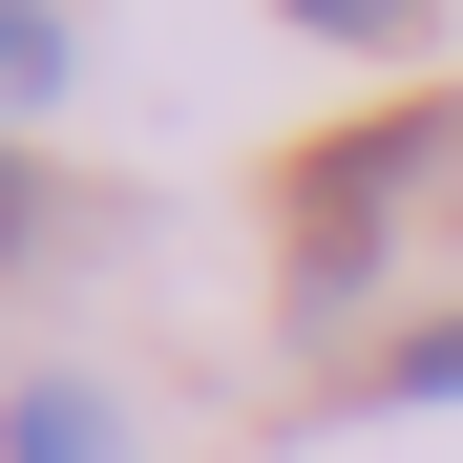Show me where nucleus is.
<instances>
[{
	"label": "nucleus",
	"mask_w": 463,
	"mask_h": 463,
	"mask_svg": "<svg viewBox=\"0 0 463 463\" xmlns=\"http://www.w3.org/2000/svg\"><path fill=\"white\" fill-rule=\"evenodd\" d=\"M442 147H463L442 106H401V127H337V147H317V190H295V317L379 274V232L421 211V169H442Z\"/></svg>",
	"instance_id": "obj_1"
},
{
	"label": "nucleus",
	"mask_w": 463,
	"mask_h": 463,
	"mask_svg": "<svg viewBox=\"0 0 463 463\" xmlns=\"http://www.w3.org/2000/svg\"><path fill=\"white\" fill-rule=\"evenodd\" d=\"M0 463H127V421H106V379H43V401L0 421Z\"/></svg>",
	"instance_id": "obj_2"
},
{
	"label": "nucleus",
	"mask_w": 463,
	"mask_h": 463,
	"mask_svg": "<svg viewBox=\"0 0 463 463\" xmlns=\"http://www.w3.org/2000/svg\"><path fill=\"white\" fill-rule=\"evenodd\" d=\"M0 253H43V169H22V147H0Z\"/></svg>",
	"instance_id": "obj_6"
},
{
	"label": "nucleus",
	"mask_w": 463,
	"mask_h": 463,
	"mask_svg": "<svg viewBox=\"0 0 463 463\" xmlns=\"http://www.w3.org/2000/svg\"><path fill=\"white\" fill-rule=\"evenodd\" d=\"M274 22H317V43H379V63H401V43L442 22V0H274Z\"/></svg>",
	"instance_id": "obj_4"
},
{
	"label": "nucleus",
	"mask_w": 463,
	"mask_h": 463,
	"mask_svg": "<svg viewBox=\"0 0 463 463\" xmlns=\"http://www.w3.org/2000/svg\"><path fill=\"white\" fill-rule=\"evenodd\" d=\"M63 106V0H0V127Z\"/></svg>",
	"instance_id": "obj_3"
},
{
	"label": "nucleus",
	"mask_w": 463,
	"mask_h": 463,
	"mask_svg": "<svg viewBox=\"0 0 463 463\" xmlns=\"http://www.w3.org/2000/svg\"><path fill=\"white\" fill-rule=\"evenodd\" d=\"M379 401H463V317H442V337H401V358H379Z\"/></svg>",
	"instance_id": "obj_5"
}]
</instances>
